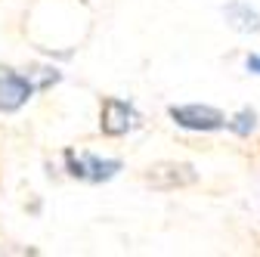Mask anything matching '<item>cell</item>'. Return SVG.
<instances>
[{
  "label": "cell",
  "instance_id": "cell-1",
  "mask_svg": "<svg viewBox=\"0 0 260 257\" xmlns=\"http://www.w3.org/2000/svg\"><path fill=\"white\" fill-rule=\"evenodd\" d=\"M65 162H69V171L72 177L78 180H90V183H100V180H109L118 174V162H103V158L96 155H87V152H69L65 155Z\"/></svg>",
  "mask_w": 260,
  "mask_h": 257
},
{
  "label": "cell",
  "instance_id": "cell-2",
  "mask_svg": "<svg viewBox=\"0 0 260 257\" xmlns=\"http://www.w3.org/2000/svg\"><path fill=\"white\" fill-rule=\"evenodd\" d=\"M171 118L186 131H220L226 118L211 106H171Z\"/></svg>",
  "mask_w": 260,
  "mask_h": 257
},
{
  "label": "cell",
  "instance_id": "cell-3",
  "mask_svg": "<svg viewBox=\"0 0 260 257\" xmlns=\"http://www.w3.org/2000/svg\"><path fill=\"white\" fill-rule=\"evenodd\" d=\"M146 183H152L155 189H177V186H189V183H195V171H192V165L165 162V165L149 168Z\"/></svg>",
  "mask_w": 260,
  "mask_h": 257
},
{
  "label": "cell",
  "instance_id": "cell-4",
  "mask_svg": "<svg viewBox=\"0 0 260 257\" xmlns=\"http://www.w3.org/2000/svg\"><path fill=\"white\" fill-rule=\"evenodd\" d=\"M134 109H130L127 103L121 100H106L103 103V112H100V127H103V134L109 137H121L127 134L130 127H134Z\"/></svg>",
  "mask_w": 260,
  "mask_h": 257
},
{
  "label": "cell",
  "instance_id": "cell-5",
  "mask_svg": "<svg viewBox=\"0 0 260 257\" xmlns=\"http://www.w3.org/2000/svg\"><path fill=\"white\" fill-rule=\"evenodd\" d=\"M31 81L28 78H22V75H16V72H0V112H13V109H19L28 96H31Z\"/></svg>",
  "mask_w": 260,
  "mask_h": 257
},
{
  "label": "cell",
  "instance_id": "cell-6",
  "mask_svg": "<svg viewBox=\"0 0 260 257\" xmlns=\"http://www.w3.org/2000/svg\"><path fill=\"white\" fill-rule=\"evenodd\" d=\"M223 13H226V22H230L236 31H245V35L260 31V16H257L248 4H239V0H236V4H230Z\"/></svg>",
  "mask_w": 260,
  "mask_h": 257
},
{
  "label": "cell",
  "instance_id": "cell-7",
  "mask_svg": "<svg viewBox=\"0 0 260 257\" xmlns=\"http://www.w3.org/2000/svg\"><path fill=\"white\" fill-rule=\"evenodd\" d=\"M230 127H233L236 134H242V137H245V134H251V131H254V112H239V115H236V121H233Z\"/></svg>",
  "mask_w": 260,
  "mask_h": 257
},
{
  "label": "cell",
  "instance_id": "cell-8",
  "mask_svg": "<svg viewBox=\"0 0 260 257\" xmlns=\"http://www.w3.org/2000/svg\"><path fill=\"white\" fill-rule=\"evenodd\" d=\"M245 66H248V72H257V75H260V56H248Z\"/></svg>",
  "mask_w": 260,
  "mask_h": 257
}]
</instances>
